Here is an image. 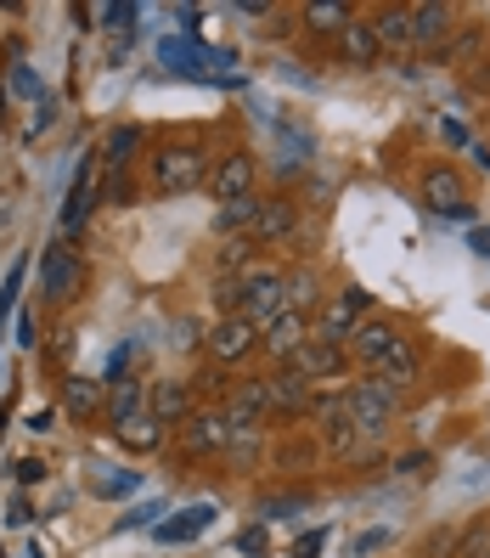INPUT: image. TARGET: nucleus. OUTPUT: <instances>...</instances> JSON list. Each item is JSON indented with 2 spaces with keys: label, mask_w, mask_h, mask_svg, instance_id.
Listing matches in <instances>:
<instances>
[{
  "label": "nucleus",
  "mask_w": 490,
  "mask_h": 558,
  "mask_svg": "<svg viewBox=\"0 0 490 558\" xmlns=\"http://www.w3.org/2000/svg\"><path fill=\"white\" fill-rule=\"evenodd\" d=\"M287 508H305V497H282V502H266V513H287Z\"/></svg>",
  "instance_id": "42"
},
{
  "label": "nucleus",
  "mask_w": 490,
  "mask_h": 558,
  "mask_svg": "<svg viewBox=\"0 0 490 558\" xmlns=\"http://www.w3.org/2000/svg\"><path fill=\"white\" fill-rule=\"evenodd\" d=\"M124 446H136V451H158L163 446V423L152 417V412H142V417H130V423H119L113 429Z\"/></svg>",
  "instance_id": "24"
},
{
  "label": "nucleus",
  "mask_w": 490,
  "mask_h": 558,
  "mask_svg": "<svg viewBox=\"0 0 490 558\" xmlns=\"http://www.w3.org/2000/svg\"><path fill=\"white\" fill-rule=\"evenodd\" d=\"M339 57L350 62V69H372V62L383 57V46H378V35H372V23L355 17L344 35H339Z\"/></svg>",
  "instance_id": "20"
},
{
  "label": "nucleus",
  "mask_w": 490,
  "mask_h": 558,
  "mask_svg": "<svg viewBox=\"0 0 490 558\" xmlns=\"http://www.w3.org/2000/svg\"><path fill=\"white\" fill-rule=\"evenodd\" d=\"M372 378H378L383 389L412 384V378H417V344H412V339H395V344H389V355L372 367Z\"/></svg>",
  "instance_id": "19"
},
{
  "label": "nucleus",
  "mask_w": 490,
  "mask_h": 558,
  "mask_svg": "<svg viewBox=\"0 0 490 558\" xmlns=\"http://www.w3.org/2000/svg\"><path fill=\"white\" fill-rule=\"evenodd\" d=\"M456 40V12L440 0H422L412 7V51H445Z\"/></svg>",
  "instance_id": "7"
},
{
  "label": "nucleus",
  "mask_w": 490,
  "mask_h": 558,
  "mask_svg": "<svg viewBox=\"0 0 490 558\" xmlns=\"http://www.w3.org/2000/svg\"><path fill=\"white\" fill-rule=\"evenodd\" d=\"M254 153H225L215 170H209V192L220 204H232V198H254Z\"/></svg>",
  "instance_id": "11"
},
{
  "label": "nucleus",
  "mask_w": 490,
  "mask_h": 558,
  "mask_svg": "<svg viewBox=\"0 0 490 558\" xmlns=\"http://www.w3.org/2000/svg\"><path fill=\"white\" fill-rule=\"evenodd\" d=\"M372 311V293L367 288H339V300L327 305V316H321V339H339V344H350V333L362 327V316Z\"/></svg>",
  "instance_id": "9"
},
{
  "label": "nucleus",
  "mask_w": 490,
  "mask_h": 558,
  "mask_svg": "<svg viewBox=\"0 0 490 558\" xmlns=\"http://www.w3.org/2000/svg\"><path fill=\"white\" fill-rule=\"evenodd\" d=\"M96 209V158H85L79 163V175H74V186H69V204H62V232H79V220Z\"/></svg>",
  "instance_id": "16"
},
{
  "label": "nucleus",
  "mask_w": 490,
  "mask_h": 558,
  "mask_svg": "<svg viewBox=\"0 0 490 558\" xmlns=\"http://www.w3.org/2000/svg\"><path fill=\"white\" fill-rule=\"evenodd\" d=\"M287 311H305V316L316 311V277L310 271H293L287 277Z\"/></svg>",
  "instance_id": "29"
},
{
  "label": "nucleus",
  "mask_w": 490,
  "mask_h": 558,
  "mask_svg": "<svg viewBox=\"0 0 490 558\" xmlns=\"http://www.w3.org/2000/svg\"><path fill=\"white\" fill-rule=\"evenodd\" d=\"M243 259H248V238H232V243H225V254H220V266L232 271V266H243Z\"/></svg>",
  "instance_id": "35"
},
{
  "label": "nucleus",
  "mask_w": 490,
  "mask_h": 558,
  "mask_svg": "<svg viewBox=\"0 0 490 558\" xmlns=\"http://www.w3.org/2000/svg\"><path fill=\"white\" fill-rule=\"evenodd\" d=\"M215 305H220V316H243V282L237 277H220L215 282Z\"/></svg>",
  "instance_id": "32"
},
{
  "label": "nucleus",
  "mask_w": 490,
  "mask_h": 558,
  "mask_svg": "<svg viewBox=\"0 0 490 558\" xmlns=\"http://www.w3.org/2000/svg\"><path fill=\"white\" fill-rule=\"evenodd\" d=\"M0 108H7V96H0Z\"/></svg>",
  "instance_id": "44"
},
{
  "label": "nucleus",
  "mask_w": 490,
  "mask_h": 558,
  "mask_svg": "<svg viewBox=\"0 0 490 558\" xmlns=\"http://www.w3.org/2000/svg\"><path fill=\"white\" fill-rule=\"evenodd\" d=\"M468 243H474V248H479V254H490V226H479V232H474V238H468Z\"/></svg>",
  "instance_id": "43"
},
{
  "label": "nucleus",
  "mask_w": 490,
  "mask_h": 558,
  "mask_svg": "<svg viewBox=\"0 0 490 558\" xmlns=\"http://www.w3.org/2000/svg\"><path fill=\"white\" fill-rule=\"evenodd\" d=\"M79 288H85V259L69 243H51L40 254V293H46L51 305H74Z\"/></svg>",
  "instance_id": "3"
},
{
  "label": "nucleus",
  "mask_w": 490,
  "mask_h": 558,
  "mask_svg": "<svg viewBox=\"0 0 490 558\" xmlns=\"http://www.w3.org/2000/svg\"><path fill=\"white\" fill-rule=\"evenodd\" d=\"M158 519V508L147 502V508H136V513H130V519H119V531H142V524H152Z\"/></svg>",
  "instance_id": "36"
},
{
  "label": "nucleus",
  "mask_w": 490,
  "mask_h": 558,
  "mask_svg": "<svg viewBox=\"0 0 490 558\" xmlns=\"http://www.w3.org/2000/svg\"><path fill=\"white\" fill-rule=\"evenodd\" d=\"M321 542H327V531H310V536H299V547H293V558H316V553H321Z\"/></svg>",
  "instance_id": "37"
},
{
  "label": "nucleus",
  "mask_w": 490,
  "mask_h": 558,
  "mask_svg": "<svg viewBox=\"0 0 490 558\" xmlns=\"http://www.w3.org/2000/svg\"><path fill=\"white\" fill-rule=\"evenodd\" d=\"M383 542H389V531H367L362 542H355V558H367V553H378Z\"/></svg>",
  "instance_id": "38"
},
{
  "label": "nucleus",
  "mask_w": 490,
  "mask_h": 558,
  "mask_svg": "<svg viewBox=\"0 0 490 558\" xmlns=\"http://www.w3.org/2000/svg\"><path fill=\"white\" fill-rule=\"evenodd\" d=\"M293 226H299V209H293V198H259V215H254V243H282L293 238Z\"/></svg>",
  "instance_id": "15"
},
{
  "label": "nucleus",
  "mask_w": 490,
  "mask_h": 558,
  "mask_svg": "<svg viewBox=\"0 0 490 558\" xmlns=\"http://www.w3.org/2000/svg\"><path fill=\"white\" fill-rule=\"evenodd\" d=\"M259 350V327L248 316H220L209 327V355L220 361V367H237V361H248Z\"/></svg>",
  "instance_id": "6"
},
{
  "label": "nucleus",
  "mask_w": 490,
  "mask_h": 558,
  "mask_svg": "<svg viewBox=\"0 0 490 558\" xmlns=\"http://www.w3.org/2000/svg\"><path fill=\"white\" fill-rule=\"evenodd\" d=\"M417 469H429V451H412V457H401V463H395V474H417Z\"/></svg>",
  "instance_id": "40"
},
{
  "label": "nucleus",
  "mask_w": 490,
  "mask_h": 558,
  "mask_svg": "<svg viewBox=\"0 0 490 558\" xmlns=\"http://www.w3.org/2000/svg\"><path fill=\"white\" fill-rule=\"evenodd\" d=\"M17 344H23V350H35V322H28V316L17 322Z\"/></svg>",
  "instance_id": "41"
},
{
  "label": "nucleus",
  "mask_w": 490,
  "mask_h": 558,
  "mask_svg": "<svg viewBox=\"0 0 490 558\" xmlns=\"http://www.w3.org/2000/svg\"><path fill=\"white\" fill-rule=\"evenodd\" d=\"M12 90H17V96H35V102H40V80H35V69H28V62H12Z\"/></svg>",
  "instance_id": "33"
},
{
  "label": "nucleus",
  "mask_w": 490,
  "mask_h": 558,
  "mask_svg": "<svg viewBox=\"0 0 490 558\" xmlns=\"http://www.w3.org/2000/svg\"><path fill=\"white\" fill-rule=\"evenodd\" d=\"M35 480H46V469L35 463V457H23V463H17V485H35Z\"/></svg>",
  "instance_id": "39"
},
{
  "label": "nucleus",
  "mask_w": 490,
  "mask_h": 558,
  "mask_svg": "<svg viewBox=\"0 0 490 558\" xmlns=\"http://www.w3.org/2000/svg\"><path fill=\"white\" fill-rule=\"evenodd\" d=\"M96 407H102V384H90V378H74L69 384V412H96Z\"/></svg>",
  "instance_id": "30"
},
{
  "label": "nucleus",
  "mask_w": 490,
  "mask_h": 558,
  "mask_svg": "<svg viewBox=\"0 0 490 558\" xmlns=\"http://www.w3.org/2000/svg\"><path fill=\"white\" fill-rule=\"evenodd\" d=\"M209 181V153L204 147H163L152 153V186L158 192H192Z\"/></svg>",
  "instance_id": "2"
},
{
  "label": "nucleus",
  "mask_w": 490,
  "mask_h": 558,
  "mask_svg": "<svg viewBox=\"0 0 490 558\" xmlns=\"http://www.w3.org/2000/svg\"><path fill=\"white\" fill-rule=\"evenodd\" d=\"M479 558H490V553H479Z\"/></svg>",
  "instance_id": "45"
},
{
  "label": "nucleus",
  "mask_w": 490,
  "mask_h": 558,
  "mask_svg": "<svg viewBox=\"0 0 490 558\" xmlns=\"http://www.w3.org/2000/svg\"><path fill=\"white\" fill-rule=\"evenodd\" d=\"M293 373H305L310 384H327V378H339L344 367H350V344H339V339H310L299 355L287 361Z\"/></svg>",
  "instance_id": "10"
},
{
  "label": "nucleus",
  "mask_w": 490,
  "mask_h": 558,
  "mask_svg": "<svg viewBox=\"0 0 490 558\" xmlns=\"http://www.w3.org/2000/svg\"><path fill=\"white\" fill-rule=\"evenodd\" d=\"M209 519H215V508L198 502V508L175 513L170 524H158V542H192V536H204V531H209Z\"/></svg>",
  "instance_id": "23"
},
{
  "label": "nucleus",
  "mask_w": 490,
  "mask_h": 558,
  "mask_svg": "<svg viewBox=\"0 0 490 558\" xmlns=\"http://www.w3.org/2000/svg\"><path fill=\"white\" fill-rule=\"evenodd\" d=\"M344 412H350V429H355V435L378 440V435L389 429V417H395V389H383L378 378H367V384H350Z\"/></svg>",
  "instance_id": "1"
},
{
  "label": "nucleus",
  "mask_w": 490,
  "mask_h": 558,
  "mask_svg": "<svg viewBox=\"0 0 490 558\" xmlns=\"http://www.w3.org/2000/svg\"><path fill=\"white\" fill-rule=\"evenodd\" d=\"M232 417H225V412H192L186 417V451L192 457H215V451H225V446H232Z\"/></svg>",
  "instance_id": "12"
},
{
  "label": "nucleus",
  "mask_w": 490,
  "mask_h": 558,
  "mask_svg": "<svg viewBox=\"0 0 490 558\" xmlns=\"http://www.w3.org/2000/svg\"><path fill=\"white\" fill-rule=\"evenodd\" d=\"M259 344H266V355H277L282 367H287V361L310 344V316H305V311H282L277 322L259 327Z\"/></svg>",
  "instance_id": "8"
},
{
  "label": "nucleus",
  "mask_w": 490,
  "mask_h": 558,
  "mask_svg": "<svg viewBox=\"0 0 490 558\" xmlns=\"http://www.w3.org/2000/svg\"><path fill=\"white\" fill-rule=\"evenodd\" d=\"M266 384H271V412H282V417H305V412L316 407V384H310L305 373L282 367V373L266 378Z\"/></svg>",
  "instance_id": "13"
},
{
  "label": "nucleus",
  "mask_w": 490,
  "mask_h": 558,
  "mask_svg": "<svg viewBox=\"0 0 490 558\" xmlns=\"http://www.w3.org/2000/svg\"><path fill=\"white\" fill-rule=\"evenodd\" d=\"M136 147H142V130L136 124H119V130H108V142H102V158H96V163H108V192H113V198H119V170H124V163L130 158H136Z\"/></svg>",
  "instance_id": "18"
},
{
  "label": "nucleus",
  "mask_w": 490,
  "mask_h": 558,
  "mask_svg": "<svg viewBox=\"0 0 490 558\" xmlns=\"http://www.w3.org/2000/svg\"><path fill=\"white\" fill-rule=\"evenodd\" d=\"M372 35L383 51H412V7H378Z\"/></svg>",
  "instance_id": "21"
},
{
  "label": "nucleus",
  "mask_w": 490,
  "mask_h": 558,
  "mask_svg": "<svg viewBox=\"0 0 490 558\" xmlns=\"http://www.w3.org/2000/svg\"><path fill=\"white\" fill-rule=\"evenodd\" d=\"M254 215H259V198H232V204H220L215 232H254Z\"/></svg>",
  "instance_id": "26"
},
{
  "label": "nucleus",
  "mask_w": 490,
  "mask_h": 558,
  "mask_svg": "<svg viewBox=\"0 0 490 558\" xmlns=\"http://www.w3.org/2000/svg\"><path fill=\"white\" fill-rule=\"evenodd\" d=\"M142 490V474H130V469H119V474H108V480H96V497H136Z\"/></svg>",
  "instance_id": "31"
},
{
  "label": "nucleus",
  "mask_w": 490,
  "mask_h": 558,
  "mask_svg": "<svg viewBox=\"0 0 490 558\" xmlns=\"http://www.w3.org/2000/svg\"><path fill=\"white\" fill-rule=\"evenodd\" d=\"M237 547H243L248 558H259V553H271V536H266V531H243V536H237Z\"/></svg>",
  "instance_id": "34"
},
{
  "label": "nucleus",
  "mask_w": 490,
  "mask_h": 558,
  "mask_svg": "<svg viewBox=\"0 0 490 558\" xmlns=\"http://www.w3.org/2000/svg\"><path fill=\"white\" fill-rule=\"evenodd\" d=\"M108 417H113V429H119V423H130V417H142V389L136 384H119L113 401H108Z\"/></svg>",
  "instance_id": "28"
},
{
  "label": "nucleus",
  "mask_w": 490,
  "mask_h": 558,
  "mask_svg": "<svg viewBox=\"0 0 490 558\" xmlns=\"http://www.w3.org/2000/svg\"><path fill=\"white\" fill-rule=\"evenodd\" d=\"M422 204H429L434 215L468 220L474 204H468V181H463V170H451V163H434V170H422Z\"/></svg>",
  "instance_id": "4"
},
{
  "label": "nucleus",
  "mask_w": 490,
  "mask_h": 558,
  "mask_svg": "<svg viewBox=\"0 0 490 558\" xmlns=\"http://www.w3.org/2000/svg\"><path fill=\"white\" fill-rule=\"evenodd\" d=\"M147 412L158 417V423H186L192 417V384H152L147 389Z\"/></svg>",
  "instance_id": "17"
},
{
  "label": "nucleus",
  "mask_w": 490,
  "mask_h": 558,
  "mask_svg": "<svg viewBox=\"0 0 490 558\" xmlns=\"http://www.w3.org/2000/svg\"><path fill=\"white\" fill-rule=\"evenodd\" d=\"M158 57L170 62L175 74H198L204 62H215L209 51H198V46H192V40H163V46H158Z\"/></svg>",
  "instance_id": "25"
},
{
  "label": "nucleus",
  "mask_w": 490,
  "mask_h": 558,
  "mask_svg": "<svg viewBox=\"0 0 490 558\" xmlns=\"http://www.w3.org/2000/svg\"><path fill=\"white\" fill-rule=\"evenodd\" d=\"M299 17H305L310 35H333V40H339L344 28L355 23V12H350V7H339V0H321V7H305Z\"/></svg>",
  "instance_id": "22"
},
{
  "label": "nucleus",
  "mask_w": 490,
  "mask_h": 558,
  "mask_svg": "<svg viewBox=\"0 0 490 558\" xmlns=\"http://www.w3.org/2000/svg\"><path fill=\"white\" fill-rule=\"evenodd\" d=\"M479 51H485V28H463V35L445 46V62H451V69H474Z\"/></svg>",
  "instance_id": "27"
},
{
  "label": "nucleus",
  "mask_w": 490,
  "mask_h": 558,
  "mask_svg": "<svg viewBox=\"0 0 490 558\" xmlns=\"http://www.w3.org/2000/svg\"><path fill=\"white\" fill-rule=\"evenodd\" d=\"M282 311H287V277H282V271H254V277H243V316H248L254 327L277 322Z\"/></svg>",
  "instance_id": "5"
},
{
  "label": "nucleus",
  "mask_w": 490,
  "mask_h": 558,
  "mask_svg": "<svg viewBox=\"0 0 490 558\" xmlns=\"http://www.w3.org/2000/svg\"><path fill=\"white\" fill-rule=\"evenodd\" d=\"M401 339V327L395 322H383V316H367L362 327H355V333H350V355L355 361H362V367H378V361L389 355V344H395Z\"/></svg>",
  "instance_id": "14"
}]
</instances>
